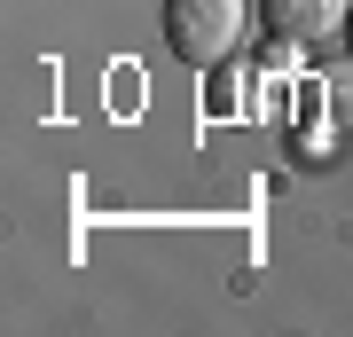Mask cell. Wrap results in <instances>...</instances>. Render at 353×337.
Listing matches in <instances>:
<instances>
[{"mask_svg": "<svg viewBox=\"0 0 353 337\" xmlns=\"http://www.w3.org/2000/svg\"><path fill=\"white\" fill-rule=\"evenodd\" d=\"M243 24H252L243 0H165V39H173V55L189 71H220L236 55Z\"/></svg>", "mask_w": 353, "mask_h": 337, "instance_id": "1", "label": "cell"}, {"mask_svg": "<svg viewBox=\"0 0 353 337\" xmlns=\"http://www.w3.org/2000/svg\"><path fill=\"white\" fill-rule=\"evenodd\" d=\"M259 16H267V39L283 55H322L330 39H345L353 0H259Z\"/></svg>", "mask_w": 353, "mask_h": 337, "instance_id": "2", "label": "cell"}, {"mask_svg": "<svg viewBox=\"0 0 353 337\" xmlns=\"http://www.w3.org/2000/svg\"><path fill=\"white\" fill-rule=\"evenodd\" d=\"M322 110H330V125H353V63L322 71Z\"/></svg>", "mask_w": 353, "mask_h": 337, "instance_id": "3", "label": "cell"}, {"mask_svg": "<svg viewBox=\"0 0 353 337\" xmlns=\"http://www.w3.org/2000/svg\"><path fill=\"white\" fill-rule=\"evenodd\" d=\"M345 39H353V16H345Z\"/></svg>", "mask_w": 353, "mask_h": 337, "instance_id": "4", "label": "cell"}]
</instances>
